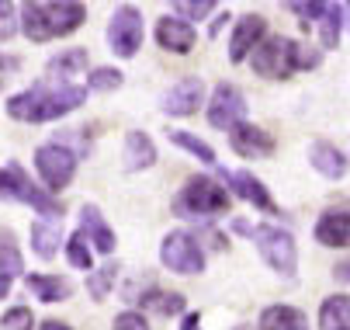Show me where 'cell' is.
Here are the masks:
<instances>
[{"label":"cell","instance_id":"6da1fadb","mask_svg":"<svg viewBox=\"0 0 350 330\" xmlns=\"http://www.w3.org/2000/svg\"><path fill=\"white\" fill-rule=\"evenodd\" d=\"M83 98H87L83 87H70V84L45 87V84H38L25 94H14L8 101V115L18 118V122H53V118L73 112L77 105H83Z\"/></svg>","mask_w":350,"mask_h":330},{"label":"cell","instance_id":"7a4b0ae2","mask_svg":"<svg viewBox=\"0 0 350 330\" xmlns=\"http://www.w3.org/2000/svg\"><path fill=\"white\" fill-rule=\"evenodd\" d=\"M312 66H319V53L281 35L264 38L254 49V70L260 77H291L295 70H312Z\"/></svg>","mask_w":350,"mask_h":330},{"label":"cell","instance_id":"3957f363","mask_svg":"<svg viewBox=\"0 0 350 330\" xmlns=\"http://www.w3.org/2000/svg\"><path fill=\"white\" fill-rule=\"evenodd\" d=\"M83 18H87L83 4H70V0H63V4H25L21 28L31 42H49L77 31Z\"/></svg>","mask_w":350,"mask_h":330},{"label":"cell","instance_id":"277c9868","mask_svg":"<svg viewBox=\"0 0 350 330\" xmlns=\"http://www.w3.org/2000/svg\"><path fill=\"white\" fill-rule=\"evenodd\" d=\"M174 209L180 216H215V212L229 209V192L219 188L215 181H208V177H191L184 184V192L177 195Z\"/></svg>","mask_w":350,"mask_h":330},{"label":"cell","instance_id":"5b68a950","mask_svg":"<svg viewBox=\"0 0 350 330\" xmlns=\"http://www.w3.org/2000/svg\"><path fill=\"white\" fill-rule=\"evenodd\" d=\"M254 244L260 247L264 261L284 275V278H295V268H298V251H295V240L288 229H278V226H254Z\"/></svg>","mask_w":350,"mask_h":330},{"label":"cell","instance_id":"8992f818","mask_svg":"<svg viewBox=\"0 0 350 330\" xmlns=\"http://www.w3.org/2000/svg\"><path fill=\"white\" fill-rule=\"evenodd\" d=\"M160 261L177 275H198L205 268V254H202V247H198V240L191 233H170V237H163Z\"/></svg>","mask_w":350,"mask_h":330},{"label":"cell","instance_id":"52a82bcc","mask_svg":"<svg viewBox=\"0 0 350 330\" xmlns=\"http://www.w3.org/2000/svg\"><path fill=\"white\" fill-rule=\"evenodd\" d=\"M35 170L42 174V181L49 184V192H59L73 181V170H77V157L59 147V143H49V147H38L35 153Z\"/></svg>","mask_w":350,"mask_h":330},{"label":"cell","instance_id":"ba28073f","mask_svg":"<svg viewBox=\"0 0 350 330\" xmlns=\"http://www.w3.org/2000/svg\"><path fill=\"white\" fill-rule=\"evenodd\" d=\"M108 42H111V53H118L122 60H132L142 45V18L135 8H122L115 11L111 25H108Z\"/></svg>","mask_w":350,"mask_h":330},{"label":"cell","instance_id":"9c48e42d","mask_svg":"<svg viewBox=\"0 0 350 330\" xmlns=\"http://www.w3.org/2000/svg\"><path fill=\"white\" fill-rule=\"evenodd\" d=\"M246 112V101H243V94L232 87V84H219L215 94H212V105H208V122L215 129H236L239 118Z\"/></svg>","mask_w":350,"mask_h":330},{"label":"cell","instance_id":"30bf717a","mask_svg":"<svg viewBox=\"0 0 350 330\" xmlns=\"http://www.w3.org/2000/svg\"><path fill=\"white\" fill-rule=\"evenodd\" d=\"M11 199H18V202H28L35 212H42L45 219H63V209H59V202L56 199H49L45 192H38V188L25 177V170L18 167V164H11Z\"/></svg>","mask_w":350,"mask_h":330},{"label":"cell","instance_id":"8fae6325","mask_svg":"<svg viewBox=\"0 0 350 330\" xmlns=\"http://www.w3.org/2000/svg\"><path fill=\"white\" fill-rule=\"evenodd\" d=\"M202 94H205L202 77H184V80H177V84L163 94L160 108H163L167 115H194L198 105H202Z\"/></svg>","mask_w":350,"mask_h":330},{"label":"cell","instance_id":"7c38bea8","mask_svg":"<svg viewBox=\"0 0 350 330\" xmlns=\"http://www.w3.org/2000/svg\"><path fill=\"white\" fill-rule=\"evenodd\" d=\"M264 31H267V21L260 14H246L236 21V31H232V42H229V60L232 63H243L250 53L264 42Z\"/></svg>","mask_w":350,"mask_h":330},{"label":"cell","instance_id":"4fadbf2b","mask_svg":"<svg viewBox=\"0 0 350 330\" xmlns=\"http://www.w3.org/2000/svg\"><path fill=\"white\" fill-rule=\"evenodd\" d=\"M229 143H232V150L239 153V157H267V153H274V139L264 132V129H257V125H236V129H229Z\"/></svg>","mask_w":350,"mask_h":330},{"label":"cell","instance_id":"5bb4252c","mask_svg":"<svg viewBox=\"0 0 350 330\" xmlns=\"http://www.w3.org/2000/svg\"><path fill=\"white\" fill-rule=\"evenodd\" d=\"M316 240L323 247H350V212H323L316 223Z\"/></svg>","mask_w":350,"mask_h":330},{"label":"cell","instance_id":"9a60e30c","mask_svg":"<svg viewBox=\"0 0 350 330\" xmlns=\"http://www.w3.org/2000/svg\"><path fill=\"white\" fill-rule=\"evenodd\" d=\"M157 42L170 53H191L194 49V28L180 18H163L157 25Z\"/></svg>","mask_w":350,"mask_h":330},{"label":"cell","instance_id":"2e32d148","mask_svg":"<svg viewBox=\"0 0 350 330\" xmlns=\"http://www.w3.org/2000/svg\"><path fill=\"white\" fill-rule=\"evenodd\" d=\"M226 181L236 188V195L239 199H246V202H254L257 209H264V212H274V199L267 195V188L254 177V174H246V170H236V174H226Z\"/></svg>","mask_w":350,"mask_h":330},{"label":"cell","instance_id":"e0dca14e","mask_svg":"<svg viewBox=\"0 0 350 330\" xmlns=\"http://www.w3.org/2000/svg\"><path fill=\"white\" fill-rule=\"evenodd\" d=\"M25 285H28V292H31L35 299H42V303H63V299H70V292H73V285H70L66 278H53V275H28Z\"/></svg>","mask_w":350,"mask_h":330},{"label":"cell","instance_id":"ac0fdd59","mask_svg":"<svg viewBox=\"0 0 350 330\" xmlns=\"http://www.w3.org/2000/svg\"><path fill=\"white\" fill-rule=\"evenodd\" d=\"M59 233H63V219H38L31 223V247L38 257H53L59 251Z\"/></svg>","mask_w":350,"mask_h":330},{"label":"cell","instance_id":"d6986e66","mask_svg":"<svg viewBox=\"0 0 350 330\" xmlns=\"http://www.w3.org/2000/svg\"><path fill=\"white\" fill-rule=\"evenodd\" d=\"M157 160V147L146 132H129L125 136V167L129 170H142V167H153Z\"/></svg>","mask_w":350,"mask_h":330},{"label":"cell","instance_id":"ffe728a7","mask_svg":"<svg viewBox=\"0 0 350 330\" xmlns=\"http://www.w3.org/2000/svg\"><path fill=\"white\" fill-rule=\"evenodd\" d=\"M309 160H312V167L323 174V177H343L347 174V160H343V153L336 150V147H329V143H316L312 150H309Z\"/></svg>","mask_w":350,"mask_h":330},{"label":"cell","instance_id":"44dd1931","mask_svg":"<svg viewBox=\"0 0 350 330\" xmlns=\"http://www.w3.org/2000/svg\"><path fill=\"white\" fill-rule=\"evenodd\" d=\"M260 330H309V320L291 306H271L260 313Z\"/></svg>","mask_w":350,"mask_h":330},{"label":"cell","instance_id":"7402d4cb","mask_svg":"<svg viewBox=\"0 0 350 330\" xmlns=\"http://www.w3.org/2000/svg\"><path fill=\"white\" fill-rule=\"evenodd\" d=\"M323 330H350V296H329L319 309Z\"/></svg>","mask_w":350,"mask_h":330},{"label":"cell","instance_id":"603a6c76","mask_svg":"<svg viewBox=\"0 0 350 330\" xmlns=\"http://www.w3.org/2000/svg\"><path fill=\"white\" fill-rule=\"evenodd\" d=\"M83 233H90L94 247L101 251V254H111V251H115V237H111V229L105 226L101 212H97L94 205H83Z\"/></svg>","mask_w":350,"mask_h":330},{"label":"cell","instance_id":"cb8c5ba5","mask_svg":"<svg viewBox=\"0 0 350 330\" xmlns=\"http://www.w3.org/2000/svg\"><path fill=\"white\" fill-rule=\"evenodd\" d=\"M25 271V261H21V251H18V240L11 229H0V275H21Z\"/></svg>","mask_w":350,"mask_h":330},{"label":"cell","instance_id":"d4e9b609","mask_svg":"<svg viewBox=\"0 0 350 330\" xmlns=\"http://www.w3.org/2000/svg\"><path fill=\"white\" fill-rule=\"evenodd\" d=\"M80 70H87V49H66V53H59L53 63H49V77H77Z\"/></svg>","mask_w":350,"mask_h":330},{"label":"cell","instance_id":"484cf974","mask_svg":"<svg viewBox=\"0 0 350 330\" xmlns=\"http://www.w3.org/2000/svg\"><path fill=\"white\" fill-rule=\"evenodd\" d=\"M167 139H170V143H177L180 150H187V153H194L198 160H202V164H215V150L208 147V143H202V139H198V136H191V132H184V129H170L167 132Z\"/></svg>","mask_w":350,"mask_h":330},{"label":"cell","instance_id":"4316f807","mask_svg":"<svg viewBox=\"0 0 350 330\" xmlns=\"http://www.w3.org/2000/svg\"><path fill=\"white\" fill-rule=\"evenodd\" d=\"M139 303H142V309H153L160 316H174L184 309V296H177V292H146Z\"/></svg>","mask_w":350,"mask_h":330},{"label":"cell","instance_id":"83f0119b","mask_svg":"<svg viewBox=\"0 0 350 330\" xmlns=\"http://www.w3.org/2000/svg\"><path fill=\"white\" fill-rule=\"evenodd\" d=\"M66 257H70V264H73V268H83V271H90L94 257H90V247H87V233H83V229L70 237V244H66Z\"/></svg>","mask_w":350,"mask_h":330},{"label":"cell","instance_id":"f1b7e54d","mask_svg":"<svg viewBox=\"0 0 350 330\" xmlns=\"http://www.w3.org/2000/svg\"><path fill=\"white\" fill-rule=\"evenodd\" d=\"M115 275H118V268H115V264L97 268V271L90 275V281H87L90 296H94V299H105V296H108V289H111V281H115Z\"/></svg>","mask_w":350,"mask_h":330},{"label":"cell","instance_id":"f546056e","mask_svg":"<svg viewBox=\"0 0 350 330\" xmlns=\"http://www.w3.org/2000/svg\"><path fill=\"white\" fill-rule=\"evenodd\" d=\"M340 14H343V8H336V4H329V11L323 14V45L326 49H336V42H340Z\"/></svg>","mask_w":350,"mask_h":330},{"label":"cell","instance_id":"4dcf8cb0","mask_svg":"<svg viewBox=\"0 0 350 330\" xmlns=\"http://www.w3.org/2000/svg\"><path fill=\"white\" fill-rule=\"evenodd\" d=\"M87 87H90V90H115V87H122V73L101 66V70H94V73L87 77Z\"/></svg>","mask_w":350,"mask_h":330},{"label":"cell","instance_id":"1f68e13d","mask_svg":"<svg viewBox=\"0 0 350 330\" xmlns=\"http://www.w3.org/2000/svg\"><path fill=\"white\" fill-rule=\"evenodd\" d=\"M212 0H177V4H174V11L177 14H184V18H205V14H212Z\"/></svg>","mask_w":350,"mask_h":330},{"label":"cell","instance_id":"d6a6232c","mask_svg":"<svg viewBox=\"0 0 350 330\" xmlns=\"http://www.w3.org/2000/svg\"><path fill=\"white\" fill-rule=\"evenodd\" d=\"M31 309H25V306H18V309H11L8 316H4V323H0V330H31Z\"/></svg>","mask_w":350,"mask_h":330},{"label":"cell","instance_id":"836d02e7","mask_svg":"<svg viewBox=\"0 0 350 330\" xmlns=\"http://www.w3.org/2000/svg\"><path fill=\"white\" fill-rule=\"evenodd\" d=\"M18 31V18H14V4H4L0 0V42H8Z\"/></svg>","mask_w":350,"mask_h":330},{"label":"cell","instance_id":"e575fe53","mask_svg":"<svg viewBox=\"0 0 350 330\" xmlns=\"http://www.w3.org/2000/svg\"><path fill=\"white\" fill-rule=\"evenodd\" d=\"M111 330H149V323H146L142 313H122V316H115Z\"/></svg>","mask_w":350,"mask_h":330},{"label":"cell","instance_id":"d590c367","mask_svg":"<svg viewBox=\"0 0 350 330\" xmlns=\"http://www.w3.org/2000/svg\"><path fill=\"white\" fill-rule=\"evenodd\" d=\"M291 11H295V14H302L306 25H309V18H319V21H323V14L329 11V4H291Z\"/></svg>","mask_w":350,"mask_h":330},{"label":"cell","instance_id":"8d00e7d4","mask_svg":"<svg viewBox=\"0 0 350 330\" xmlns=\"http://www.w3.org/2000/svg\"><path fill=\"white\" fill-rule=\"evenodd\" d=\"M333 275H336L340 281H347V285H350V261H343V264H336V268H333Z\"/></svg>","mask_w":350,"mask_h":330},{"label":"cell","instance_id":"74e56055","mask_svg":"<svg viewBox=\"0 0 350 330\" xmlns=\"http://www.w3.org/2000/svg\"><path fill=\"white\" fill-rule=\"evenodd\" d=\"M180 330H202V316H198V313H191V316L180 323Z\"/></svg>","mask_w":350,"mask_h":330},{"label":"cell","instance_id":"f35d334b","mask_svg":"<svg viewBox=\"0 0 350 330\" xmlns=\"http://www.w3.org/2000/svg\"><path fill=\"white\" fill-rule=\"evenodd\" d=\"M0 195L11 199V174H8V170H0Z\"/></svg>","mask_w":350,"mask_h":330},{"label":"cell","instance_id":"ab89813d","mask_svg":"<svg viewBox=\"0 0 350 330\" xmlns=\"http://www.w3.org/2000/svg\"><path fill=\"white\" fill-rule=\"evenodd\" d=\"M8 292H11V278H8V275H0V299H4Z\"/></svg>","mask_w":350,"mask_h":330},{"label":"cell","instance_id":"60d3db41","mask_svg":"<svg viewBox=\"0 0 350 330\" xmlns=\"http://www.w3.org/2000/svg\"><path fill=\"white\" fill-rule=\"evenodd\" d=\"M42 330H70V327L59 323V320H49V323H42Z\"/></svg>","mask_w":350,"mask_h":330},{"label":"cell","instance_id":"b9f144b4","mask_svg":"<svg viewBox=\"0 0 350 330\" xmlns=\"http://www.w3.org/2000/svg\"><path fill=\"white\" fill-rule=\"evenodd\" d=\"M14 66V60H8V56H0V70H11Z\"/></svg>","mask_w":350,"mask_h":330},{"label":"cell","instance_id":"7bdbcfd3","mask_svg":"<svg viewBox=\"0 0 350 330\" xmlns=\"http://www.w3.org/2000/svg\"><path fill=\"white\" fill-rule=\"evenodd\" d=\"M236 330H250V327H236Z\"/></svg>","mask_w":350,"mask_h":330}]
</instances>
